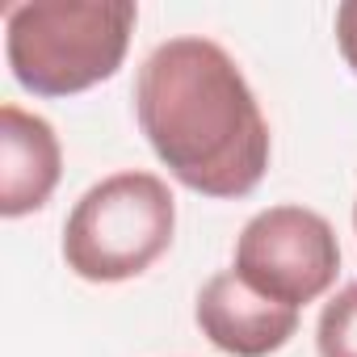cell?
<instances>
[{
  "instance_id": "5b68a950",
  "label": "cell",
  "mask_w": 357,
  "mask_h": 357,
  "mask_svg": "<svg viewBox=\"0 0 357 357\" xmlns=\"http://www.w3.org/2000/svg\"><path fill=\"white\" fill-rule=\"evenodd\" d=\"M202 336L231 357H269L298 332V311L257 294L236 269L215 273L198 294Z\"/></svg>"
},
{
  "instance_id": "52a82bcc",
  "label": "cell",
  "mask_w": 357,
  "mask_h": 357,
  "mask_svg": "<svg viewBox=\"0 0 357 357\" xmlns=\"http://www.w3.org/2000/svg\"><path fill=\"white\" fill-rule=\"evenodd\" d=\"M315 344H319V357H357V282L344 286L324 307Z\"/></svg>"
},
{
  "instance_id": "9c48e42d",
  "label": "cell",
  "mask_w": 357,
  "mask_h": 357,
  "mask_svg": "<svg viewBox=\"0 0 357 357\" xmlns=\"http://www.w3.org/2000/svg\"><path fill=\"white\" fill-rule=\"evenodd\" d=\"M353 223H357V206H353Z\"/></svg>"
},
{
  "instance_id": "ba28073f",
  "label": "cell",
  "mask_w": 357,
  "mask_h": 357,
  "mask_svg": "<svg viewBox=\"0 0 357 357\" xmlns=\"http://www.w3.org/2000/svg\"><path fill=\"white\" fill-rule=\"evenodd\" d=\"M336 43H340V55L344 63L357 72V0L336 9Z\"/></svg>"
},
{
  "instance_id": "6da1fadb",
  "label": "cell",
  "mask_w": 357,
  "mask_h": 357,
  "mask_svg": "<svg viewBox=\"0 0 357 357\" xmlns=\"http://www.w3.org/2000/svg\"><path fill=\"white\" fill-rule=\"evenodd\" d=\"M135 109L151 151L185 190L244 198L261 185L269 168V122L219 43H160L139 68Z\"/></svg>"
},
{
  "instance_id": "3957f363",
  "label": "cell",
  "mask_w": 357,
  "mask_h": 357,
  "mask_svg": "<svg viewBox=\"0 0 357 357\" xmlns=\"http://www.w3.org/2000/svg\"><path fill=\"white\" fill-rule=\"evenodd\" d=\"M176 227V206L160 176L114 172L97 181L63 227V261L84 282H126L151 269Z\"/></svg>"
},
{
  "instance_id": "8992f818",
  "label": "cell",
  "mask_w": 357,
  "mask_h": 357,
  "mask_svg": "<svg viewBox=\"0 0 357 357\" xmlns=\"http://www.w3.org/2000/svg\"><path fill=\"white\" fill-rule=\"evenodd\" d=\"M59 139L47 118L0 105V215L17 219L47 206L59 185Z\"/></svg>"
},
{
  "instance_id": "277c9868",
  "label": "cell",
  "mask_w": 357,
  "mask_h": 357,
  "mask_svg": "<svg viewBox=\"0 0 357 357\" xmlns=\"http://www.w3.org/2000/svg\"><path fill=\"white\" fill-rule=\"evenodd\" d=\"M336 269L340 244L332 223L303 206H269L236 240V278L294 311L315 303L336 282Z\"/></svg>"
},
{
  "instance_id": "7a4b0ae2",
  "label": "cell",
  "mask_w": 357,
  "mask_h": 357,
  "mask_svg": "<svg viewBox=\"0 0 357 357\" xmlns=\"http://www.w3.org/2000/svg\"><path fill=\"white\" fill-rule=\"evenodd\" d=\"M130 0H30L5 13V55L34 97H72L109 80L135 30Z\"/></svg>"
}]
</instances>
